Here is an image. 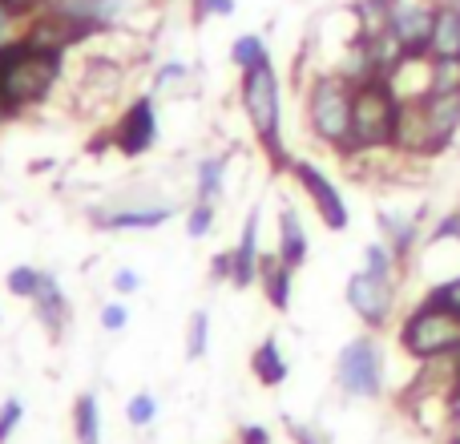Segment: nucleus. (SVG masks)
I'll use <instances>...</instances> for the list:
<instances>
[{
    "label": "nucleus",
    "mask_w": 460,
    "mask_h": 444,
    "mask_svg": "<svg viewBox=\"0 0 460 444\" xmlns=\"http://www.w3.org/2000/svg\"><path fill=\"white\" fill-rule=\"evenodd\" d=\"M69 429L77 444H102V400H97V392H81L73 400Z\"/></svg>",
    "instance_id": "4be33fe9"
},
{
    "label": "nucleus",
    "mask_w": 460,
    "mask_h": 444,
    "mask_svg": "<svg viewBox=\"0 0 460 444\" xmlns=\"http://www.w3.org/2000/svg\"><path fill=\"white\" fill-rule=\"evenodd\" d=\"M24 21H29V16L21 13V8L16 4H8V0H0V45H4V40H16L24 32Z\"/></svg>",
    "instance_id": "c9c22d12"
},
{
    "label": "nucleus",
    "mask_w": 460,
    "mask_h": 444,
    "mask_svg": "<svg viewBox=\"0 0 460 444\" xmlns=\"http://www.w3.org/2000/svg\"><path fill=\"white\" fill-rule=\"evenodd\" d=\"M396 343L416 364H440L460 348V315L432 299H420L396 327Z\"/></svg>",
    "instance_id": "39448f33"
},
{
    "label": "nucleus",
    "mask_w": 460,
    "mask_h": 444,
    "mask_svg": "<svg viewBox=\"0 0 460 444\" xmlns=\"http://www.w3.org/2000/svg\"><path fill=\"white\" fill-rule=\"evenodd\" d=\"M32 315H37V324L49 332V340H61L65 327L73 324V307H69V295L61 291V283H57L53 271H40L37 279V291H32Z\"/></svg>",
    "instance_id": "dca6fc26"
},
{
    "label": "nucleus",
    "mask_w": 460,
    "mask_h": 444,
    "mask_svg": "<svg viewBox=\"0 0 460 444\" xmlns=\"http://www.w3.org/2000/svg\"><path fill=\"white\" fill-rule=\"evenodd\" d=\"M186 77H190V65L186 61H162L158 69L150 73V93L158 97V93H166V89H178Z\"/></svg>",
    "instance_id": "c756f323"
},
{
    "label": "nucleus",
    "mask_w": 460,
    "mask_h": 444,
    "mask_svg": "<svg viewBox=\"0 0 460 444\" xmlns=\"http://www.w3.org/2000/svg\"><path fill=\"white\" fill-rule=\"evenodd\" d=\"M287 174L299 182V191L311 199V207H315L319 222H323L332 235H343V230L351 226L348 199H343V191L335 186V178L327 174V170H319L315 162H307V158H291V170H287Z\"/></svg>",
    "instance_id": "1a4fd4ad"
},
{
    "label": "nucleus",
    "mask_w": 460,
    "mask_h": 444,
    "mask_svg": "<svg viewBox=\"0 0 460 444\" xmlns=\"http://www.w3.org/2000/svg\"><path fill=\"white\" fill-rule=\"evenodd\" d=\"M275 254L283 262H291L295 271L307 262V254H311V238H307V226H303V215L287 202V207H279V246H275Z\"/></svg>",
    "instance_id": "a211bd4d"
},
{
    "label": "nucleus",
    "mask_w": 460,
    "mask_h": 444,
    "mask_svg": "<svg viewBox=\"0 0 460 444\" xmlns=\"http://www.w3.org/2000/svg\"><path fill=\"white\" fill-rule=\"evenodd\" d=\"M65 61H69V53L37 49L24 37L4 40L0 45V102H4L8 118H21L24 110L45 105L53 89L61 85Z\"/></svg>",
    "instance_id": "f257e3e1"
},
{
    "label": "nucleus",
    "mask_w": 460,
    "mask_h": 444,
    "mask_svg": "<svg viewBox=\"0 0 460 444\" xmlns=\"http://www.w3.org/2000/svg\"><path fill=\"white\" fill-rule=\"evenodd\" d=\"M113 129V150L121 158H146L158 146V97L137 93L121 105V113L110 121Z\"/></svg>",
    "instance_id": "6e6552de"
},
{
    "label": "nucleus",
    "mask_w": 460,
    "mask_h": 444,
    "mask_svg": "<svg viewBox=\"0 0 460 444\" xmlns=\"http://www.w3.org/2000/svg\"><path fill=\"white\" fill-rule=\"evenodd\" d=\"M448 372H460V348L453 351V356H448Z\"/></svg>",
    "instance_id": "49530a36"
},
{
    "label": "nucleus",
    "mask_w": 460,
    "mask_h": 444,
    "mask_svg": "<svg viewBox=\"0 0 460 444\" xmlns=\"http://www.w3.org/2000/svg\"><path fill=\"white\" fill-rule=\"evenodd\" d=\"M429 57H460V0H437Z\"/></svg>",
    "instance_id": "aec40b11"
},
{
    "label": "nucleus",
    "mask_w": 460,
    "mask_h": 444,
    "mask_svg": "<svg viewBox=\"0 0 460 444\" xmlns=\"http://www.w3.org/2000/svg\"><path fill=\"white\" fill-rule=\"evenodd\" d=\"M445 444H460V429H453V432H448V437H445Z\"/></svg>",
    "instance_id": "de8ad7c7"
},
{
    "label": "nucleus",
    "mask_w": 460,
    "mask_h": 444,
    "mask_svg": "<svg viewBox=\"0 0 460 444\" xmlns=\"http://www.w3.org/2000/svg\"><path fill=\"white\" fill-rule=\"evenodd\" d=\"M420 110H424V126H429L432 158L453 150V142L460 138V93H424Z\"/></svg>",
    "instance_id": "2eb2a0df"
},
{
    "label": "nucleus",
    "mask_w": 460,
    "mask_h": 444,
    "mask_svg": "<svg viewBox=\"0 0 460 444\" xmlns=\"http://www.w3.org/2000/svg\"><path fill=\"white\" fill-rule=\"evenodd\" d=\"M110 287H113V295L129 299V295H137L146 287V279H142V271H134V267H118L113 271V279H110Z\"/></svg>",
    "instance_id": "4c0bfd02"
},
{
    "label": "nucleus",
    "mask_w": 460,
    "mask_h": 444,
    "mask_svg": "<svg viewBox=\"0 0 460 444\" xmlns=\"http://www.w3.org/2000/svg\"><path fill=\"white\" fill-rule=\"evenodd\" d=\"M162 404L154 392H134V396L126 400V424L129 429H154V421H158Z\"/></svg>",
    "instance_id": "cd10ccee"
},
{
    "label": "nucleus",
    "mask_w": 460,
    "mask_h": 444,
    "mask_svg": "<svg viewBox=\"0 0 460 444\" xmlns=\"http://www.w3.org/2000/svg\"><path fill=\"white\" fill-rule=\"evenodd\" d=\"M215 218H218V202H190V210H186V218H182L186 238H190V243L207 238L210 230H215Z\"/></svg>",
    "instance_id": "c85d7f7f"
},
{
    "label": "nucleus",
    "mask_w": 460,
    "mask_h": 444,
    "mask_svg": "<svg viewBox=\"0 0 460 444\" xmlns=\"http://www.w3.org/2000/svg\"><path fill=\"white\" fill-rule=\"evenodd\" d=\"M0 121H13V118H8V110H4V102H0Z\"/></svg>",
    "instance_id": "09e8293b"
},
{
    "label": "nucleus",
    "mask_w": 460,
    "mask_h": 444,
    "mask_svg": "<svg viewBox=\"0 0 460 444\" xmlns=\"http://www.w3.org/2000/svg\"><path fill=\"white\" fill-rule=\"evenodd\" d=\"M97 324H102V332H110V335H121L129 327V307H126V299H105L102 307H97Z\"/></svg>",
    "instance_id": "473e14b6"
},
{
    "label": "nucleus",
    "mask_w": 460,
    "mask_h": 444,
    "mask_svg": "<svg viewBox=\"0 0 460 444\" xmlns=\"http://www.w3.org/2000/svg\"><path fill=\"white\" fill-rule=\"evenodd\" d=\"M251 376L262 384V388H283L287 376H291V364H287L283 348H279L275 335H262L251 351Z\"/></svg>",
    "instance_id": "6ab92c4d"
},
{
    "label": "nucleus",
    "mask_w": 460,
    "mask_h": 444,
    "mask_svg": "<svg viewBox=\"0 0 460 444\" xmlns=\"http://www.w3.org/2000/svg\"><path fill=\"white\" fill-rule=\"evenodd\" d=\"M37 279H40V267H29V262H21V267H13L4 275V291L13 295V299H32V291H37Z\"/></svg>",
    "instance_id": "7c9ffc66"
},
{
    "label": "nucleus",
    "mask_w": 460,
    "mask_h": 444,
    "mask_svg": "<svg viewBox=\"0 0 460 444\" xmlns=\"http://www.w3.org/2000/svg\"><path fill=\"white\" fill-rule=\"evenodd\" d=\"M259 291L270 303V311L287 315L291 311V295H295V267L283 262L279 254H262L259 259Z\"/></svg>",
    "instance_id": "f3484780"
},
{
    "label": "nucleus",
    "mask_w": 460,
    "mask_h": 444,
    "mask_svg": "<svg viewBox=\"0 0 460 444\" xmlns=\"http://www.w3.org/2000/svg\"><path fill=\"white\" fill-rule=\"evenodd\" d=\"M448 243H456V246H460V207L445 210L437 226H432L429 235H424V251H429V246H448Z\"/></svg>",
    "instance_id": "2f4dec72"
},
{
    "label": "nucleus",
    "mask_w": 460,
    "mask_h": 444,
    "mask_svg": "<svg viewBox=\"0 0 460 444\" xmlns=\"http://www.w3.org/2000/svg\"><path fill=\"white\" fill-rule=\"evenodd\" d=\"M351 81L335 69H319L307 81L303 97V121L307 134L335 158H351Z\"/></svg>",
    "instance_id": "7ed1b4c3"
},
{
    "label": "nucleus",
    "mask_w": 460,
    "mask_h": 444,
    "mask_svg": "<svg viewBox=\"0 0 460 444\" xmlns=\"http://www.w3.org/2000/svg\"><path fill=\"white\" fill-rule=\"evenodd\" d=\"M21 421H24V404L16 396H8L4 404H0V444L13 440V432L21 429Z\"/></svg>",
    "instance_id": "e433bc0d"
},
{
    "label": "nucleus",
    "mask_w": 460,
    "mask_h": 444,
    "mask_svg": "<svg viewBox=\"0 0 460 444\" xmlns=\"http://www.w3.org/2000/svg\"><path fill=\"white\" fill-rule=\"evenodd\" d=\"M234 444H275V437H270L267 424H238Z\"/></svg>",
    "instance_id": "ea45409f"
},
{
    "label": "nucleus",
    "mask_w": 460,
    "mask_h": 444,
    "mask_svg": "<svg viewBox=\"0 0 460 444\" xmlns=\"http://www.w3.org/2000/svg\"><path fill=\"white\" fill-rule=\"evenodd\" d=\"M259 226H262V207L246 210L243 230H238V243L230 246V259H234V271H230V287H234V291H251V287H259V259H262Z\"/></svg>",
    "instance_id": "ddd939ff"
},
{
    "label": "nucleus",
    "mask_w": 460,
    "mask_h": 444,
    "mask_svg": "<svg viewBox=\"0 0 460 444\" xmlns=\"http://www.w3.org/2000/svg\"><path fill=\"white\" fill-rule=\"evenodd\" d=\"M359 267H367L376 279H388V283H400L404 279V262L396 259V254L388 251V243L384 238H376V243H367L364 246V254H359Z\"/></svg>",
    "instance_id": "b1692460"
},
{
    "label": "nucleus",
    "mask_w": 460,
    "mask_h": 444,
    "mask_svg": "<svg viewBox=\"0 0 460 444\" xmlns=\"http://www.w3.org/2000/svg\"><path fill=\"white\" fill-rule=\"evenodd\" d=\"M207 351H210V311L199 307L186 319V360L199 364V360H207Z\"/></svg>",
    "instance_id": "a878e982"
},
{
    "label": "nucleus",
    "mask_w": 460,
    "mask_h": 444,
    "mask_svg": "<svg viewBox=\"0 0 460 444\" xmlns=\"http://www.w3.org/2000/svg\"><path fill=\"white\" fill-rule=\"evenodd\" d=\"M400 105L404 102L388 77L356 81V89H351V158L356 154H392Z\"/></svg>",
    "instance_id": "20e7f679"
},
{
    "label": "nucleus",
    "mask_w": 460,
    "mask_h": 444,
    "mask_svg": "<svg viewBox=\"0 0 460 444\" xmlns=\"http://www.w3.org/2000/svg\"><path fill=\"white\" fill-rule=\"evenodd\" d=\"M267 61H270V45L262 32H243V37L230 40V65H234V73H251Z\"/></svg>",
    "instance_id": "5701e85b"
},
{
    "label": "nucleus",
    "mask_w": 460,
    "mask_h": 444,
    "mask_svg": "<svg viewBox=\"0 0 460 444\" xmlns=\"http://www.w3.org/2000/svg\"><path fill=\"white\" fill-rule=\"evenodd\" d=\"M126 77H129V65L118 61L110 53H93L85 57V69L77 77V102L85 110H102V105H113L126 89Z\"/></svg>",
    "instance_id": "9b49d317"
},
{
    "label": "nucleus",
    "mask_w": 460,
    "mask_h": 444,
    "mask_svg": "<svg viewBox=\"0 0 460 444\" xmlns=\"http://www.w3.org/2000/svg\"><path fill=\"white\" fill-rule=\"evenodd\" d=\"M343 299H348L351 315L359 319L364 332L384 335L392 327L400 311V283H388V279H376L367 267H356L343 283Z\"/></svg>",
    "instance_id": "0eeeda50"
},
{
    "label": "nucleus",
    "mask_w": 460,
    "mask_h": 444,
    "mask_svg": "<svg viewBox=\"0 0 460 444\" xmlns=\"http://www.w3.org/2000/svg\"><path fill=\"white\" fill-rule=\"evenodd\" d=\"M432 21H437V0H392L388 32L408 57H429Z\"/></svg>",
    "instance_id": "f8f14e48"
},
{
    "label": "nucleus",
    "mask_w": 460,
    "mask_h": 444,
    "mask_svg": "<svg viewBox=\"0 0 460 444\" xmlns=\"http://www.w3.org/2000/svg\"><path fill=\"white\" fill-rule=\"evenodd\" d=\"M110 150H113V129H110V126L97 129V134L85 142V154H89V158H102V154H110Z\"/></svg>",
    "instance_id": "79ce46f5"
},
{
    "label": "nucleus",
    "mask_w": 460,
    "mask_h": 444,
    "mask_svg": "<svg viewBox=\"0 0 460 444\" xmlns=\"http://www.w3.org/2000/svg\"><path fill=\"white\" fill-rule=\"evenodd\" d=\"M230 271H234V259H230V246H226V251H218L210 259V283H230Z\"/></svg>",
    "instance_id": "a19ab883"
},
{
    "label": "nucleus",
    "mask_w": 460,
    "mask_h": 444,
    "mask_svg": "<svg viewBox=\"0 0 460 444\" xmlns=\"http://www.w3.org/2000/svg\"><path fill=\"white\" fill-rule=\"evenodd\" d=\"M238 105L251 121V134L259 142L262 158H267L270 174H287L295 154L283 142V89H279L275 61L259 65L251 73H238Z\"/></svg>",
    "instance_id": "f03ea898"
},
{
    "label": "nucleus",
    "mask_w": 460,
    "mask_h": 444,
    "mask_svg": "<svg viewBox=\"0 0 460 444\" xmlns=\"http://www.w3.org/2000/svg\"><path fill=\"white\" fill-rule=\"evenodd\" d=\"M424 299L440 303V307H448V311H453V315H460V275L445 279V283H432L429 291H424Z\"/></svg>",
    "instance_id": "f704fd0d"
},
{
    "label": "nucleus",
    "mask_w": 460,
    "mask_h": 444,
    "mask_svg": "<svg viewBox=\"0 0 460 444\" xmlns=\"http://www.w3.org/2000/svg\"><path fill=\"white\" fill-rule=\"evenodd\" d=\"M335 388L348 400H380L388 388L384 376V340L376 332H359L335 356Z\"/></svg>",
    "instance_id": "423d86ee"
},
{
    "label": "nucleus",
    "mask_w": 460,
    "mask_h": 444,
    "mask_svg": "<svg viewBox=\"0 0 460 444\" xmlns=\"http://www.w3.org/2000/svg\"><path fill=\"white\" fill-rule=\"evenodd\" d=\"M45 170H53V158H40V162H32V166H29V174H45Z\"/></svg>",
    "instance_id": "a18cd8bd"
},
{
    "label": "nucleus",
    "mask_w": 460,
    "mask_h": 444,
    "mask_svg": "<svg viewBox=\"0 0 460 444\" xmlns=\"http://www.w3.org/2000/svg\"><path fill=\"white\" fill-rule=\"evenodd\" d=\"M178 207L174 202H162V199H129L118 202V207H93L89 210V222L105 235L113 230H158L166 222H174Z\"/></svg>",
    "instance_id": "9d476101"
},
{
    "label": "nucleus",
    "mask_w": 460,
    "mask_h": 444,
    "mask_svg": "<svg viewBox=\"0 0 460 444\" xmlns=\"http://www.w3.org/2000/svg\"><path fill=\"white\" fill-rule=\"evenodd\" d=\"M429 93H460V57H429Z\"/></svg>",
    "instance_id": "bb28decb"
},
{
    "label": "nucleus",
    "mask_w": 460,
    "mask_h": 444,
    "mask_svg": "<svg viewBox=\"0 0 460 444\" xmlns=\"http://www.w3.org/2000/svg\"><path fill=\"white\" fill-rule=\"evenodd\" d=\"M287 437H291V444H327L323 432H315L311 424H299V421H287Z\"/></svg>",
    "instance_id": "58836bf2"
},
{
    "label": "nucleus",
    "mask_w": 460,
    "mask_h": 444,
    "mask_svg": "<svg viewBox=\"0 0 460 444\" xmlns=\"http://www.w3.org/2000/svg\"><path fill=\"white\" fill-rule=\"evenodd\" d=\"M424 218L429 210H416V215H400V210H376V226H380V238L388 243V251L396 254L400 262H412V254L424 246Z\"/></svg>",
    "instance_id": "4468645a"
},
{
    "label": "nucleus",
    "mask_w": 460,
    "mask_h": 444,
    "mask_svg": "<svg viewBox=\"0 0 460 444\" xmlns=\"http://www.w3.org/2000/svg\"><path fill=\"white\" fill-rule=\"evenodd\" d=\"M448 416H453V429H460V372H448Z\"/></svg>",
    "instance_id": "37998d69"
},
{
    "label": "nucleus",
    "mask_w": 460,
    "mask_h": 444,
    "mask_svg": "<svg viewBox=\"0 0 460 444\" xmlns=\"http://www.w3.org/2000/svg\"><path fill=\"white\" fill-rule=\"evenodd\" d=\"M8 4H16L24 16H32V13H37V0H8Z\"/></svg>",
    "instance_id": "c03bdc74"
},
{
    "label": "nucleus",
    "mask_w": 460,
    "mask_h": 444,
    "mask_svg": "<svg viewBox=\"0 0 460 444\" xmlns=\"http://www.w3.org/2000/svg\"><path fill=\"white\" fill-rule=\"evenodd\" d=\"M351 21H356V32L376 37L392 21V0H351Z\"/></svg>",
    "instance_id": "393cba45"
},
{
    "label": "nucleus",
    "mask_w": 460,
    "mask_h": 444,
    "mask_svg": "<svg viewBox=\"0 0 460 444\" xmlns=\"http://www.w3.org/2000/svg\"><path fill=\"white\" fill-rule=\"evenodd\" d=\"M238 13V0H190V21L207 24V21H226V16Z\"/></svg>",
    "instance_id": "72a5a7b5"
},
{
    "label": "nucleus",
    "mask_w": 460,
    "mask_h": 444,
    "mask_svg": "<svg viewBox=\"0 0 460 444\" xmlns=\"http://www.w3.org/2000/svg\"><path fill=\"white\" fill-rule=\"evenodd\" d=\"M226 170H230V150L207 154L194 162V202H218L226 194Z\"/></svg>",
    "instance_id": "412c9836"
}]
</instances>
